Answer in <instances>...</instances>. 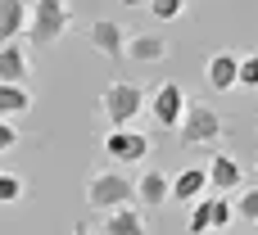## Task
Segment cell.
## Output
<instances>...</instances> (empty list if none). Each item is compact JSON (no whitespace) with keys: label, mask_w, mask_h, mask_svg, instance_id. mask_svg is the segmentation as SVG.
Masks as SVG:
<instances>
[{"label":"cell","mask_w":258,"mask_h":235,"mask_svg":"<svg viewBox=\"0 0 258 235\" xmlns=\"http://www.w3.org/2000/svg\"><path fill=\"white\" fill-rule=\"evenodd\" d=\"M236 77H240V54H231V50H218L209 63H204V86L209 91H236Z\"/></svg>","instance_id":"8"},{"label":"cell","mask_w":258,"mask_h":235,"mask_svg":"<svg viewBox=\"0 0 258 235\" xmlns=\"http://www.w3.org/2000/svg\"><path fill=\"white\" fill-rule=\"evenodd\" d=\"M186 104H190V100H186L181 82H159L154 95H150V113H154V122H159L163 131H177V127H181Z\"/></svg>","instance_id":"5"},{"label":"cell","mask_w":258,"mask_h":235,"mask_svg":"<svg viewBox=\"0 0 258 235\" xmlns=\"http://www.w3.org/2000/svg\"><path fill=\"white\" fill-rule=\"evenodd\" d=\"M86 36H91V45H95L104 59H122V54H127V32H122V23H113V18H95V23L86 27Z\"/></svg>","instance_id":"7"},{"label":"cell","mask_w":258,"mask_h":235,"mask_svg":"<svg viewBox=\"0 0 258 235\" xmlns=\"http://www.w3.org/2000/svg\"><path fill=\"white\" fill-rule=\"evenodd\" d=\"M18 199H23V177L0 172V204H18Z\"/></svg>","instance_id":"20"},{"label":"cell","mask_w":258,"mask_h":235,"mask_svg":"<svg viewBox=\"0 0 258 235\" xmlns=\"http://www.w3.org/2000/svg\"><path fill=\"white\" fill-rule=\"evenodd\" d=\"M231 208H236V222H249V226H258V186H254V181H249L245 190H236Z\"/></svg>","instance_id":"17"},{"label":"cell","mask_w":258,"mask_h":235,"mask_svg":"<svg viewBox=\"0 0 258 235\" xmlns=\"http://www.w3.org/2000/svg\"><path fill=\"white\" fill-rule=\"evenodd\" d=\"M136 199V181L132 177H122V172H95L91 181H86V204L95 208V213H109V208H127Z\"/></svg>","instance_id":"2"},{"label":"cell","mask_w":258,"mask_h":235,"mask_svg":"<svg viewBox=\"0 0 258 235\" xmlns=\"http://www.w3.org/2000/svg\"><path fill=\"white\" fill-rule=\"evenodd\" d=\"M190 235H213V199H195L190 204Z\"/></svg>","instance_id":"18"},{"label":"cell","mask_w":258,"mask_h":235,"mask_svg":"<svg viewBox=\"0 0 258 235\" xmlns=\"http://www.w3.org/2000/svg\"><path fill=\"white\" fill-rule=\"evenodd\" d=\"M136 199L154 213V208H163L168 199H172V177L168 172H159V168H145V177L136 181Z\"/></svg>","instance_id":"10"},{"label":"cell","mask_w":258,"mask_h":235,"mask_svg":"<svg viewBox=\"0 0 258 235\" xmlns=\"http://www.w3.org/2000/svg\"><path fill=\"white\" fill-rule=\"evenodd\" d=\"M204 190H209V168H186L181 177H172L177 204H195V199H204Z\"/></svg>","instance_id":"13"},{"label":"cell","mask_w":258,"mask_h":235,"mask_svg":"<svg viewBox=\"0 0 258 235\" xmlns=\"http://www.w3.org/2000/svg\"><path fill=\"white\" fill-rule=\"evenodd\" d=\"M254 186H258V163H254Z\"/></svg>","instance_id":"25"},{"label":"cell","mask_w":258,"mask_h":235,"mask_svg":"<svg viewBox=\"0 0 258 235\" xmlns=\"http://www.w3.org/2000/svg\"><path fill=\"white\" fill-rule=\"evenodd\" d=\"M168 54V41L159 36V32H136V36H127V59H136V63H159Z\"/></svg>","instance_id":"12"},{"label":"cell","mask_w":258,"mask_h":235,"mask_svg":"<svg viewBox=\"0 0 258 235\" xmlns=\"http://www.w3.org/2000/svg\"><path fill=\"white\" fill-rule=\"evenodd\" d=\"M104 154L118 163H145V154H154V140L136 127H109L104 131Z\"/></svg>","instance_id":"6"},{"label":"cell","mask_w":258,"mask_h":235,"mask_svg":"<svg viewBox=\"0 0 258 235\" xmlns=\"http://www.w3.org/2000/svg\"><path fill=\"white\" fill-rule=\"evenodd\" d=\"M27 32V0H0V45Z\"/></svg>","instance_id":"14"},{"label":"cell","mask_w":258,"mask_h":235,"mask_svg":"<svg viewBox=\"0 0 258 235\" xmlns=\"http://www.w3.org/2000/svg\"><path fill=\"white\" fill-rule=\"evenodd\" d=\"M73 235H100V231H95V226H86V222H77V226H73Z\"/></svg>","instance_id":"23"},{"label":"cell","mask_w":258,"mask_h":235,"mask_svg":"<svg viewBox=\"0 0 258 235\" xmlns=\"http://www.w3.org/2000/svg\"><path fill=\"white\" fill-rule=\"evenodd\" d=\"M150 14H154L159 23H172V18L186 14V0H150Z\"/></svg>","instance_id":"19"},{"label":"cell","mask_w":258,"mask_h":235,"mask_svg":"<svg viewBox=\"0 0 258 235\" xmlns=\"http://www.w3.org/2000/svg\"><path fill=\"white\" fill-rule=\"evenodd\" d=\"M0 82H14V86H27V82H32V63H27V45H18V41L0 45Z\"/></svg>","instance_id":"11"},{"label":"cell","mask_w":258,"mask_h":235,"mask_svg":"<svg viewBox=\"0 0 258 235\" xmlns=\"http://www.w3.org/2000/svg\"><path fill=\"white\" fill-rule=\"evenodd\" d=\"M236 86L258 91V54H245V59H240V77H236Z\"/></svg>","instance_id":"21"},{"label":"cell","mask_w":258,"mask_h":235,"mask_svg":"<svg viewBox=\"0 0 258 235\" xmlns=\"http://www.w3.org/2000/svg\"><path fill=\"white\" fill-rule=\"evenodd\" d=\"M27 109H32V91L14 86V82H0V118H23Z\"/></svg>","instance_id":"16"},{"label":"cell","mask_w":258,"mask_h":235,"mask_svg":"<svg viewBox=\"0 0 258 235\" xmlns=\"http://www.w3.org/2000/svg\"><path fill=\"white\" fill-rule=\"evenodd\" d=\"M240 186H245L240 163H236L231 154H213V163H209V190H213V195H236Z\"/></svg>","instance_id":"9"},{"label":"cell","mask_w":258,"mask_h":235,"mask_svg":"<svg viewBox=\"0 0 258 235\" xmlns=\"http://www.w3.org/2000/svg\"><path fill=\"white\" fill-rule=\"evenodd\" d=\"M122 5H127V9H141V5L150 9V0H122Z\"/></svg>","instance_id":"24"},{"label":"cell","mask_w":258,"mask_h":235,"mask_svg":"<svg viewBox=\"0 0 258 235\" xmlns=\"http://www.w3.org/2000/svg\"><path fill=\"white\" fill-rule=\"evenodd\" d=\"M177 136H181L186 149H200V145H218L227 131H222V118H218L209 104H186V118H181Z\"/></svg>","instance_id":"4"},{"label":"cell","mask_w":258,"mask_h":235,"mask_svg":"<svg viewBox=\"0 0 258 235\" xmlns=\"http://www.w3.org/2000/svg\"><path fill=\"white\" fill-rule=\"evenodd\" d=\"M145 109V91L136 82H109L100 95V113L109 127H132V118Z\"/></svg>","instance_id":"3"},{"label":"cell","mask_w":258,"mask_h":235,"mask_svg":"<svg viewBox=\"0 0 258 235\" xmlns=\"http://www.w3.org/2000/svg\"><path fill=\"white\" fill-rule=\"evenodd\" d=\"M73 27V9L68 0H32L27 5V45H54L63 32Z\"/></svg>","instance_id":"1"},{"label":"cell","mask_w":258,"mask_h":235,"mask_svg":"<svg viewBox=\"0 0 258 235\" xmlns=\"http://www.w3.org/2000/svg\"><path fill=\"white\" fill-rule=\"evenodd\" d=\"M104 235H145V217L127 204V208H109L104 213Z\"/></svg>","instance_id":"15"},{"label":"cell","mask_w":258,"mask_h":235,"mask_svg":"<svg viewBox=\"0 0 258 235\" xmlns=\"http://www.w3.org/2000/svg\"><path fill=\"white\" fill-rule=\"evenodd\" d=\"M14 145H18V127H14L9 118H0V154H5V149H14Z\"/></svg>","instance_id":"22"}]
</instances>
